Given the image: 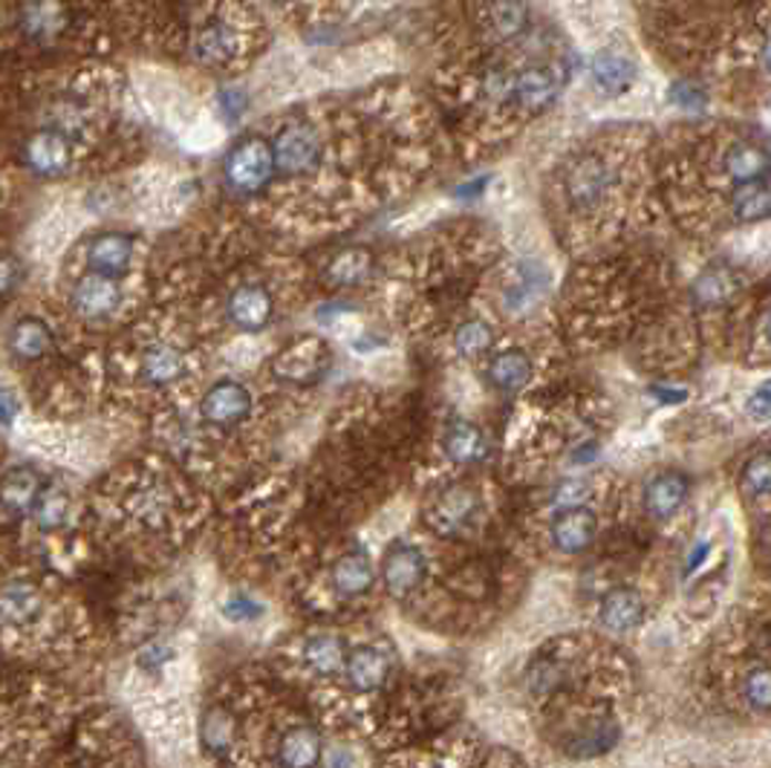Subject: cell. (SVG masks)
<instances>
[{"mask_svg": "<svg viewBox=\"0 0 771 768\" xmlns=\"http://www.w3.org/2000/svg\"><path fill=\"white\" fill-rule=\"evenodd\" d=\"M492 451L494 446L483 424L471 422L465 417L445 419L434 439V454L436 462H440V471L451 477L477 471L492 457Z\"/></svg>", "mask_w": 771, "mask_h": 768, "instance_id": "7c38bea8", "label": "cell"}, {"mask_svg": "<svg viewBox=\"0 0 771 768\" xmlns=\"http://www.w3.org/2000/svg\"><path fill=\"white\" fill-rule=\"evenodd\" d=\"M75 237V214L61 208L52 212L50 217L41 219V226L32 235V252L35 257H55L66 249V243Z\"/></svg>", "mask_w": 771, "mask_h": 768, "instance_id": "74e56055", "label": "cell"}, {"mask_svg": "<svg viewBox=\"0 0 771 768\" xmlns=\"http://www.w3.org/2000/svg\"><path fill=\"white\" fill-rule=\"evenodd\" d=\"M523 690L552 746L595 757L616 748L625 731L621 705L633 696V667L598 636L552 638L523 670Z\"/></svg>", "mask_w": 771, "mask_h": 768, "instance_id": "6da1fadb", "label": "cell"}, {"mask_svg": "<svg viewBox=\"0 0 771 768\" xmlns=\"http://www.w3.org/2000/svg\"><path fill=\"white\" fill-rule=\"evenodd\" d=\"M174 658H177V647H174L168 638H151L140 651V656H136V665H140V670H145V674L156 676L162 674Z\"/></svg>", "mask_w": 771, "mask_h": 768, "instance_id": "60d3db41", "label": "cell"}, {"mask_svg": "<svg viewBox=\"0 0 771 768\" xmlns=\"http://www.w3.org/2000/svg\"><path fill=\"white\" fill-rule=\"evenodd\" d=\"M321 760V731L309 723L287 725L278 737L275 762L280 766H316Z\"/></svg>", "mask_w": 771, "mask_h": 768, "instance_id": "836d02e7", "label": "cell"}, {"mask_svg": "<svg viewBox=\"0 0 771 768\" xmlns=\"http://www.w3.org/2000/svg\"><path fill=\"white\" fill-rule=\"evenodd\" d=\"M327 586L341 604L368 598L376 586V566L361 546L345 549L327 570Z\"/></svg>", "mask_w": 771, "mask_h": 768, "instance_id": "cb8c5ba5", "label": "cell"}, {"mask_svg": "<svg viewBox=\"0 0 771 768\" xmlns=\"http://www.w3.org/2000/svg\"><path fill=\"white\" fill-rule=\"evenodd\" d=\"M589 390L544 385L523 399L512 424L508 465L517 480H532L552 462H589L598 451L602 408Z\"/></svg>", "mask_w": 771, "mask_h": 768, "instance_id": "277c9868", "label": "cell"}, {"mask_svg": "<svg viewBox=\"0 0 771 768\" xmlns=\"http://www.w3.org/2000/svg\"><path fill=\"white\" fill-rule=\"evenodd\" d=\"M373 252L364 246H347L327 260L323 278L332 289H359L373 278Z\"/></svg>", "mask_w": 771, "mask_h": 768, "instance_id": "d6a6232c", "label": "cell"}, {"mask_svg": "<svg viewBox=\"0 0 771 768\" xmlns=\"http://www.w3.org/2000/svg\"><path fill=\"white\" fill-rule=\"evenodd\" d=\"M275 176L278 171H275L273 142H266L264 136H246L223 160V183L228 194L240 199L260 197Z\"/></svg>", "mask_w": 771, "mask_h": 768, "instance_id": "8fae6325", "label": "cell"}, {"mask_svg": "<svg viewBox=\"0 0 771 768\" xmlns=\"http://www.w3.org/2000/svg\"><path fill=\"white\" fill-rule=\"evenodd\" d=\"M44 489V480L35 469H12L0 477V514L7 518H32L35 500Z\"/></svg>", "mask_w": 771, "mask_h": 768, "instance_id": "4dcf8cb0", "label": "cell"}, {"mask_svg": "<svg viewBox=\"0 0 771 768\" xmlns=\"http://www.w3.org/2000/svg\"><path fill=\"white\" fill-rule=\"evenodd\" d=\"M598 627L607 636H627L633 629H639L647 618L645 595L639 593V586L633 584H613L607 586L598 598V610H595Z\"/></svg>", "mask_w": 771, "mask_h": 768, "instance_id": "7402d4cb", "label": "cell"}, {"mask_svg": "<svg viewBox=\"0 0 771 768\" xmlns=\"http://www.w3.org/2000/svg\"><path fill=\"white\" fill-rule=\"evenodd\" d=\"M55 345L50 324L38 315H23L21 321L9 332V350L21 361H38L47 359V352Z\"/></svg>", "mask_w": 771, "mask_h": 768, "instance_id": "e575fe53", "label": "cell"}, {"mask_svg": "<svg viewBox=\"0 0 771 768\" xmlns=\"http://www.w3.org/2000/svg\"><path fill=\"white\" fill-rule=\"evenodd\" d=\"M21 413H23L21 393H18L9 381H0V424H3V428H12V424L21 419Z\"/></svg>", "mask_w": 771, "mask_h": 768, "instance_id": "ee69618b", "label": "cell"}, {"mask_svg": "<svg viewBox=\"0 0 771 768\" xmlns=\"http://www.w3.org/2000/svg\"><path fill=\"white\" fill-rule=\"evenodd\" d=\"M555 223L573 252L607 249L645 226L639 162L618 147H584L555 180Z\"/></svg>", "mask_w": 771, "mask_h": 768, "instance_id": "3957f363", "label": "cell"}, {"mask_svg": "<svg viewBox=\"0 0 771 768\" xmlns=\"http://www.w3.org/2000/svg\"><path fill=\"white\" fill-rule=\"evenodd\" d=\"M332 367V350L327 341L318 336H304L298 341L278 352L273 370L280 381L289 385H312V381L323 379L327 370Z\"/></svg>", "mask_w": 771, "mask_h": 768, "instance_id": "ffe728a7", "label": "cell"}, {"mask_svg": "<svg viewBox=\"0 0 771 768\" xmlns=\"http://www.w3.org/2000/svg\"><path fill=\"white\" fill-rule=\"evenodd\" d=\"M23 168L41 180H61L75 168V142L66 133L41 125L21 147Z\"/></svg>", "mask_w": 771, "mask_h": 768, "instance_id": "e0dca14e", "label": "cell"}, {"mask_svg": "<svg viewBox=\"0 0 771 768\" xmlns=\"http://www.w3.org/2000/svg\"><path fill=\"white\" fill-rule=\"evenodd\" d=\"M593 75L598 81V88L604 93H625L627 88L633 84V64L621 55H602V59L593 64Z\"/></svg>", "mask_w": 771, "mask_h": 768, "instance_id": "ab89813d", "label": "cell"}, {"mask_svg": "<svg viewBox=\"0 0 771 768\" xmlns=\"http://www.w3.org/2000/svg\"><path fill=\"white\" fill-rule=\"evenodd\" d=\"M500 332H503V324L494 318L489 309H474V313H465L460 321L451 327V350L454 356H460L463 361H480L489 356L494 345H497Z\"/></svg>", "mask_w": 771, "mask_h": 768, "instance_id": "d4e9b609", "label": "cell"}, {"mask_svg": "<svg viewBox=\"0 0 771 768\" xmlns=\"http://www.w3.org/2000/svg\"><path fill=\"white\" fill-rule=\"evenodd\" d=\"M428 572H431V555L417 541L390 543L382 557V584L390 598L413 601L425 590Z\"/></svg>", "mask_w": 771, "mask_h": 768, "instance_id": "9a60e30c", "label": "cell"}, {"mask_svg": "<svg viewBox=\"0 0 771 768\" xmlns=\"http://www.w3.org/2000/svg\"><path fill=\"white\" fill-rule=\"evenodd\" d=\"M350 644L338 633H309L298 644V665L307 670L312 679H338L345 670Z\"/></svg>", "mask_w": 771, "mask_h": 768, "instance_id": "484cf974", "label": "cell"}, {"mask_svg": "<svg viewBox=\"0 0 771 768\" xmlns=\"http://www.w3.org/2000/svg\"><path fill=\"white\" fill-rule=\"evenodd\" d=\"M682 307L668 260L621 252L575 272L561 298L558 327L584 350H630Z\"/></svg>", "mask_w": 771, "mask_h": 768, "instance_id": "7a4b0ae2", "label": "cell"}, {"mask_svg": "<svg viewBox=\"0 0 771 768\" xmlns=\"http://www.w3.org/2000/svg\"><path fill=\"white\" fill-rule=\"evenodd\" d=\"M717 321V347L746 365L771 361V278L757 286H742L737 298L720 313L708 315Z\"/></svg>", "mask_w": 771, "mask_h": 768, "instance_id": "52a82bcc", "label": "cell"}, {"mask_svg": "<svg viewBox=\"0 0 771 768\" xmlns=\"http://www.w3.org/2000/svg\"><path fill=\"white\" fill-rule=\"evenodd\" d=\"M749 413L754 419H771V381L757 388L749 399Z\"/></svg>", "mask_w": 771, "mask_h": 768, "instance_id": "bcb514c9", "label": "cell"}, {"mask_svg": "<svg viewBox=\"0 0 771 768\" xmlns=\"http://www.w3.org/2000/svg\"><path fill=\"white\" fill-rule=\"evenodd\" d=\"M251 408H255V399L243 381L220 379L199 399V419L208 428H237V424L249 422Z\"/></svg>", "mask_w": 771, "mask_h": 768, "instance_id": "603a6c76", "label": "cell"}, {"mask_svg": "<svg viewBox=\"0 0 771 768\" xmlns=\"http://www.w3.org/2000/svg\"><path fill=\"white\" fill-rule=\"evenodd\" d=\"M269 3H289V0H269Z\"/></svg>", "mask_w": 771, "mask_h": 768, "instance_id": "681fc988", "label": "cell"}, {"mask_svg": "<svg viewBox=\"0 0 771 768\" xmlns=\"http://www.w3.org/2000/svg\"><path fill=\"white\" fill-rule=\"evenodd\" d=\"M199 739L212 754H232L237 739L235 710L226 708L223 703H214L212 708H206V714L199 719Z\"/></svg>", "mask_w": 771, "mask_h": 768, "instance_id": "8d00e7d4", "label": "cell"}, {"mask_svg": "<svg viewBox=\"0 0 771 768\" xmlns=\"http://www.w3.org/2000/svg\"><path fill=\"white\" fill-rule=\"evenodd\" d=\"M50 613V595L35 581L12 578L0 584V636L3 638H32L35 629L44 627Z\"/></svg>", "mask_w": 771, "mask_h": 768, "instance_id": "4fadbf2b", "label": "cell"}, {"mask_svg": "<svg viewBox=\"0 0 771 768\" xmlns=\"http://www.w3.org/2000/svg\"><path fill=\"white\" fill-rule=\"evenodd\" d=\"M506 500L489 474L449 477L422 505V526L440 543H483L500 537Z\"/></svg>", "mask_w": 771, "mask_h": 768, "instance_id": "8992f818", "label": "cell"}, {"mask_svg": "<svg viewBox=\"0 0 771 768\" xmlns=\"http://www.w3.org/2000/svg\"><path fill=\"white\" fill-rule=\"evenodd\" d=\"M84 255H88V266L93 272L122 278L136 260V237L125 235V232H104L88 243Z\"/></svg>", "mask_w": 771, "mask_h": 768, "instance_id": "f546056e", "label": "cell"}, {"mask_svg": "<svg viewBox=\"0 0 771 768\" xmlns=\"http://www.w3.org/2000/svg\"><path fill=\"white\" fill-rule=\"evenodd\" d=\"M397 676V653L388 642H361L350 647L345 670L338 679H345V688L356 696H376L388 690Z\"/></svg>", "mask_w": 771, "mask_h": 768, "instance_id": "5bb4252c", "label": "cell"}, {"mask_svg": "<svg viewBox=\"0 0 771 768\" xmlns=\"http://www.w3.org/2000/svg\"><path fill=\"white\" fill-rule=\"evenodd\" d=\"M731 226H746V223H760L771 217V185L765 180L746 183L731 194Z\"/></svg>", "mask_w": 771, "mask_h": 768, "instance_id": "d590c367", "label": "cell"}, {"mask_svg": "<svg viewBox=\"0 0 771 768\" xmlns=\"http://www.w3.org/2000/svg\"><path fill=\"white\" fill-rule=\"evenodd\" d=\"M23 275H27V272H23V264L18 257H0V298H9V295L16 293L18 286L23 284Z\"/></svg>", "mask_w": 771, "mask_h": 768, "instance_id": "f6af8a7d", "label": "cell"}, {"mask_svg": "<svg viewBox=\"0 0 771 768\" xmlns=\"http://www.w3.org/2000/svg\"><path fill=\"white\" fill-rule=\"evenodd\" d=\"M16 23L23 41L55 47L70 30V7L66 0H18Z\"/></svg>", "mask_w": 771, "mask_h": 768, "instance_id": "d6986e66", "label": "cell"}, {"mask_svg": "<svg viewBox=\"0 0 771 768\" xmlns=\"http://www.w3.org/2000/svg\"><path fill=\"white\" fill-rule=\"evenodd\" d=\"M223 613H226L232 622H255V618L264 615V604L251 598L249 593H235V595H228Z\"/></svg>", "mask_w": 771, "mask_h": 768, "instance_id": "7bdbcfd3", "label": "cell"}, {"mask_svg": "<svg viewBox=\"0 0 771 768\" xmlns=\"http://www.w3.org/2000/svg\"><path fill=\"white\" fill-rule=\"evenodd\" d=\"M125 304V289L113 275L88 269L70 286V309L81 321H107Z\"/></svg>", "mask_w": 771, "mask_h": 768, "instance_id": "ac0fdd59", "label": "cell"}, {"mask_svg": "<svg viewBox=\"0 0 771 768\" xmlns=\"http://www.w3.org/2000/svg\"><path fill=\"white\" fill-rule=\"evenodd\" d=\"M613 494L595 503L561 505V509H532L526 526H532V541L558 557H578L595 549L604 532L602 509L610 505Z\"/></svg>", "mask_w": 771, "mask_h": 768, "instance_id": "ba28073f", "label": "cell"}, {"mask_svg": "<svg viewBox=\"0 0 771 768\" xmlns=\"http://www.w3.org/2000/svg\"><path fill=\"white\" fill-rule=\"evenodd\" d=\"M136 717L142 719V728L156 746L174 748L185 739V725H188V714L177 705V699H142L136 708Z\"/></svg>", "mask_w": 771, "mask_h": 768, "instance_id": "f1b7e54d", "label": "cell"}, {"mask_svg": "<svg viewBox=\"0 0 771 768\" xmlns=\"http://www.w3.org/2000/svg\"><path fill=\"white\" fill-rule=\"evenodd\" d=\"M73 512V494L70 489L61 483H44L41 494L35 500V509H32V520L41 532H55L70 520Z\"/></svg>", "mask_w": 771, "mask_h": 768, "instance_id": "f35d334b", "label": "cell"}, {"mask_svg": "<svg viewBox=\"0 0 771 768\" xmlns=\"http://www.w3.org/2000/svg\"><path fill=\"white\" fill-rule=\"evenodd\" d=\"M408 269L413 286L411 315L419 327H454L477 298L483 278L497 264V243L489 235L469 228L465 235L445 237L425 249Z\"/></svg>", "mask_w": 771, "mask_h": 768, "instance_id": "5b68a950", "label": "cell"}, {"mask_svg": "<svg viewBox=\"0 0 771 768\" xmlns=\"http://www.w3.org/2000/svg\"><path fill=\"white\" fill-rule=\"evenodd\" d=\"M273 154L278 176L301 183L321 174L330 151L318 125H312L309 119H289L273 136Z\"/></svg>", "mask_w": 771, "mask_h": 768, "instance_id": "9c48e42d", "label": "cell"}, {"mask_svg": "<svg viewBox=\"0 0 771 768\" xmlns=\"http://www.w3.org/2000/svg\"><path fill=\"white\" fill-rule=\"evenodd\" d=\"M688 500V477L679 471H661L641 489V514L654 523H668L682 512Z\"/></svg>", "mask_w": 771, "mask_h": 768, "instance_id": "4316f807", "label": "cell"}, {"mask_svg": "<svg viewBox=\"0 0 771 768\" xmlns=\"http://www.w3.org/2000/svg\"><path fill=\"white\" fill-rule=\"evenodd\" d=\"M226 321L232 329L255 336L266 329L275 318V295L264 278H237L228 286L226 304H223Z\"/></svg>", "mask_w": 771, "mask_h": 768, "instance_id": "2e32d148", "label": "cell"}, {"mask_svg": "<svg viewBox=\"0 0 771 768\" xmlns=\"http://www.w3.org/2000/svg\"><path fill=\"white\" fill-rule=\"evenodd\" d=\"M217 107H220V113L228 122H237L249 110V95H246L243 88H237V84H228V88L217 90Z\"/></svg>", "mask_w": 771, "mask_h": 768, "instance_id": "b9f144b4", "label": "cell"}, {"mask_svg": "<svg viewBox=\"0 0 771 768\" xmlns=\"http://www.w3.org/2000/svg\"><path fill=\"white\" fill-rule=\"evenodd\" d=\"M21 442L30 446V451L47 457L61 465H73V469H84L93 462V446L81 433L61 428V424H32L21 433Z\"/></svg>", "mask_w": 771, "mask_h": 768, "instance_id": "44dd1931", "label": "cell"}, {"mask_svg": "<svg viewBox=\"0 0 771 768\" xmlns=\"http://www.w3.org/2000/svg\"><path fill=\"white\" fill-rule=\"evenodd\" d=\"M240 52V32L226 18L199 23L192 38V55L203 66H223Z\"/></svg>", "mask_w": 771, "mask_h": 768, "instance_id": "83f0119b", "label": "cell"}, {"mask_svg": "<svg viewBox=\"0 0 771 768\" xmlns=\"http://www.w3.org/2000/svg\"><path fill=\"white\" fill-rule=\"evenodd\" d=\"M654 396H659V399H665V402H679V399H685L682 390H668V388H661V385H656Z\"/></svg>", "mask_w": 771, "mask_h": 768, "instance_id": "c3c4849f", "label": "cell"}, {"mask_svg": "<svg viewBox=\"0 0 771 768\" xmlns=\"http://www.w3.org/2000/svg\"><path fill=\"white\" fill-rule=\"evenodd\" d=\"M740 289L742 284L734 272L728 269V266H713V269L699 275L697 286L691 289V307L699 309L702 315L720 313L722 307H728L737 298Z\"/></svg>", "mask_w": 771, "mask_h": 768, "instance_id": "1f68e13d", "label": "cell"}, {"mask_svg": "<svg viewBox=\"0 0 771 768\" xmlns=\"http://www.w3.org/2000/svg\"><path fill=\"white\" fill-rule=\"evenodd\" d=\"M760 66H763L765 75H769V79H771V35L765 38L763 47H760Z\"/></svg>", "mask_w": 771, "mask_h": 768, "instance_id": "7dc6e473", "label": "cell"}, {"mask_svg": "<svg viewBox=\"0 0 771 768\" xmlns=\"http://www.w3.org/2000/svg\"><path fill=\"white\" fill-rule=\"evenodd\" d=\"M194 356L174 338H145L133 356V379L145 390L171 393L192 376Z\"/></svg>", "mask_w": 771, "mask_h": 768, "instance_id": "30bf717a", "label": "cell"}]
</instances>
